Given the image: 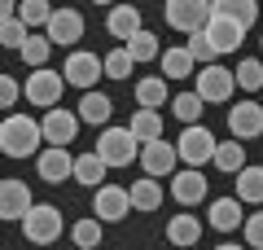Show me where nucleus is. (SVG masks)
<instances>
[{
	"label": "nucleus",
	"mask_w": 263,
	"mask_h": 250,
	"mask_svg": "<svg viewBox=\"0 0 263 250\" xmlns=\"http://www.w3.org/2000/svg\"><path fill=\"white\" fill-rule=\"evenodd\" d=\"M40 145H44V132H40L35 119H27V114H5L0 119V154L31 158Z\"/></svg>",
	"instance_id": "obj_1"
},
{
	"label": "nucleus",
	"mask_w": 263,
	"mask_h": 250,
	"mask_svg": "<svg viewBox=\"0 0 263 250\" xmlns=\"http://www.w3.org/2000/svg\"><path fill=\"white\" fill-rule=\"evenodd\" d=\"M22 237L31 241V246H53L57 237H62V211H57L53 202H31V211L22 215Z\"/></svg>",
	"instance_id": "obj_2"
},
{
	"label": "nucleus",
	"mask_w": 263,
	"mask_h": 250,
	"mask_svg": "<svg viewBox=\"0 0 263 250\" xmlns=\"http://www.w3.org/2000/svg\"><path fill=\"white\" fill-rule=\"evenodd\" d=\"M97 154L105 167H132V158H141V140L132 136V128H110L97 136Z\"/></svg>",
	"instance_id": "obj_3"
},
{
	"label": "nucleus",
	"mask_w": 263,
	"mask_h": 250,
	"mask_svg": "<svg viewBox=\"0 0 263 250\" xmlns=\"http://www.w3.org/2000/svg\"><path fill=\"white\" fill-rule=\"evenodd\" d=\"M193 93L202 97L206 105H224L228 97H233V88H237V75L228 70V66H219V62H211V66H202V70L193 75Z\"/></svg>",
	"instance_id": "obj_4"
},
{
	"label": "nucleus",
	"mask_w": 263,
	"mask_h": 250,
	"mask_svg": "<svg viewBox=\"0 0 263 250\" xmlns=\"http://www.w3.org/2000/svg\"><path fill=\"white\" fill-rule=\"evenodd\" d=\"M176 154H180L184 167L211 163V154H215V132H211L206 123H184V132H180V140H176Z\"/></svg>",
	"instance_id": "obj_5"
},
{
	"label": "nucleus",
	"mask_w": 263,
	"mask_h": 250,
	"mask_svg": "<svg viewBox=\"0 0 263 250\" xmlns=\"http://www.w3.org/2000/svg\"><path fill=\"white\" fill-rule=\"evenodd\" d=\"M27 101L40 105V110H53V105H62V93H66V79L62 70H48V66H35V70L27 75Z\"/></svg>",
	"instance_id": "obj_6"
},
{
	"label": "nucleus",
	"mask_w": 263,
	"mask_h": 250,
	"mask_svg": "<svg viewBox=\"0 0 263 250\" xmlns=\"http://www.w3.org/2000/svg\"><path fill=\"white\" fill-rule=\"evenodd\" d=\"M162 18H167V27H176V31H184V35H193V31L206 27L211 0H167V5H162Z\"/></svg>",
	"instance_id": "obj_7"
},
{
	"label": "nucleus",
	"mask_w": 263,
	"mask_h": 250,
	"mask_svg": "<svg viewBox=\"0 0 263 250\" xmlns=\"http://www.w3.org/2000/svg\"><path fill=\"white\" fill-rule=\"evenodd\" d=\"M101 57L97 53H88V48H70V57L62 62V79L70 83V88H97V79H101Z\"/></svg>",
	"instance_id": "obj_8"
},
{
	"label": "nucleus",
	"mask_w": 263,
	"mask_h": 250,
	"mask_svg": "<svg viewBox=\"0 0 263 250\" xmlns=\"http://www.w3.org/2000/svg\"><path fill=\"white\" fill-rule=\"evenodd\" d=\"M44 35L53 40V48H57V44L75 48L79 40H84V13L70 9V5H62V9L53 5V13H48V22H44Z\"/></svg>",
	"instance_id": "obj_9"
},
{
	"label": "nucleus",
	"mask_w": 263,
	"mask_h": 250,
	"mask_svg": "<svg viewBox=\"0 0 263 250\" xmlns=\"http://www.w3.org/2000/svg\"><path fill=\"white\" fill-rule=\"evenodd\" d=\"M92 215L101 224H119L132 215V193L123 185H97L92 189Z\"/></svg>",
	"instance_id": "obj_10"
},
{
	"label": "nucleus",
	"mask_w": 263,
	"mask_h": 250,
	"mask_svg": "<svg viewBox=\"0 0 263 250\" xmlns=\"http://www.w3.org/2000/svg\"><path fill=\"white\" fill-rule=\"evenodd\" d=\"M35 171H40V180H48V185H62V180H70V171H75V158H70L66 145H44L35 154Z\"/></svg>",
	"instance_id": "obj_11"
},
{
	"label": "nucleus",
	"mask_w": 263,
	"mask_h": 250,
	"mask_svg": "<svg viewBox=\"0 0 263 250\" xmlns=\"http://www.w3.org/2000/svg\"><path fill=\"white\" fill-rule=\"evenodd\" d=\"M171 198H176L180 206H197L202 198H206V189H211V180L202 176V167H184V171H171Z\"/></svg>",
	"instance_id": "obj_12"
},
{
	"label": "nucleus",
	"mask_w": 263,
	"mask_h": 250,
	"mask_svg": "<svg viewBox=\"0 0 263 250\" xmlns=\"http://www.w3.org/2000/svg\"><path fill=\"white\" fill-rule=\"evenodd\" d=\"M40 132H44V145H75L79 136V114L75 110H48L44 123H40Z\"/></svg>",
	"instance_id": "obj_13"
},
{
	"label": "nucleus",
	"mask_w": 263,
	"mask_h": 250,
	"mask_svg": "<svg viewBox=\"0 0 263 250\" xmlns=\"http://www.w3.org/2000/svg\"><path fill=\"white\" fill-rule=\"evenodd\" d=\"M176 163H180V154H176V145H167V140H145L141 145V167H145V176H154V180H162V176H171L176 171Z\"/></svg>",
	"instance_id": "obj_14"
},
{
	"label": "nucleus",
	"mask_w": 263,
	"mask_h": 250,
	"mask_svg": "<svg viewBox=\"0 0 263 250\" xmlns=\"http://www.w3.org/2000/svg\"><path fill=\"white\" fill-rule=\"evenodd\" d=\"M202 31H206V40L215 44V53H237L241 40H246V27H241V22H233V18H224V13H211Z\"/></svg>",
	"instance_id": "obj_15"
},
{
	"label": "nucleus",
	"mask_w": 263,
	"mask_h": 250,
	"mask_svg": "<svg viewBox=\"0 0 263 250\" xmlns=\"http://www.w3.org/2000/svg\"><path fill=\"white\" fill-rule=\"evenodd\" d=\"M228 132H233L237 140L263 136V105L259 101H237L233 110H228Z\"/></svg>",
	"instance_id": "obj_16"
},
{
	"label": "nucleus",
	"mask_w": 263,
	"mask_h": 250,
	"mask_svg": "<svg viewBox=\"0 0 263 250\" xmlns=\"http://www.w3.org/2000/svg\"><path fill=\"white\" fill-rule=\"evenodd\" d=\"M31 189L27 180H0V220H22L31 211Z\"/></svg>",
	"instance_id": "obj_17"
},
{
	"label": "nucleus",
	"mask_w": 263,
	"mask_h": 250,
	"mask_svg": "<svg viewBox=\"0 0 263 250\" xmlns=\"http://www.w3.org/2000/svg\"><path fill=\"white\" fill-rule=\"evenodd\" d=\"M241 198H215L211 202V211H206V224L215 233H233V228H241V220H246V211H241Z\"/></svg>",
	"instance_id": "obj_18"
},
{
	"label": "nucleus",
	"mask_w": 263,
	"mask_h": 250,
	"mask_svg": "<svg viewBox=\"0 0 263 250\" xmlns=\"http://www.w3.org/2000/svg\"><path fill=\"white\" fill-rule=\"evenodd\" d=\"M167 241L176 250H193L202 241V220L197 215H171L167 220Z\"/></svg>",
	"instance_id": "obj_19"
},
{
	"label": "nucleus",
	"mask_w": 263,
	"mask_h": 250,
	"mask_svg": "<svg viewBox=\"0 0 263 250\" xmlns=\"http://www.w3.org/2000/svg\"><path fill=\"white\" fill-rule=\"evenodd\" d=\"M141 9L136 5H110V18H105V31H110L114 40H132L136 31H141Z\"/></svg>",
	"instance_id": "obj_20"
},
{
	"label": "nucleus",
	"mask_w": 263,
	"mask_h": 250,
	"mask_svg": "<svg viewBox=\"0 0 263 250\" xmlns=\"http://www.w3.org/2000/svg\"><path fill=\"white\" fill-rule=\"evenodd\" d=\"M75 114H79V123H92V128L101 123V128H105V123H110V114H114V101H110L105 93H97V88H88Z\"/></svg>",
	"instance_id": "obj_21"
},
{
	"label": "nucleus",
	"mask_w": 263,
	"mask_h": 250,
	"mask_svg": "<svg viewBox=\"0 0 263 250\" xmlns=\"http://www.w3.org/2000/svg\"><path fill=\"white\" fill-rule=\"evenodd\" d=\"M105 171H110V167L101 163V154H79L75 158V171H70V180H75V185H84V189H97V185H105Z\"/></svg>",
	"instance_id": "obj_22"
},
{
	"label": "nucleus",
	"mask_w": 263,
	"mask_h": 250,
	"mask_svg": "<svg viewBox=\"0 0 263 250\" xmlns=\"http://www.w3.org/2000/svg\"><path fill=\"white\" fill-rule=\"evenodd\" d=\"M211 163L219 167V171H228V176H237V171H241L246 167V145L241 140H215V154H211Z\"/></svg>",
	"instance_id": "obj_23"
},
{
	"label": "nucleus",
	"mask_w": 263,
	"mask_h": 250,
	"mask_svg": "<svg viewBox=\"0 0 263 250\" xmlns=\"http://www.w3.org/2000/svg\"><path fill=\"white\" fill-rule=\"evenodd\" d=\"M158 66H162V79H189L197 62H193V53L180 44V48H167V53H158Z\"/></svg>",
	"instance_id": "obj_24"
},
{
	"label": "nucleus",
	"mask_w": 263,
	"mask_h": 250,
	"mask_svg": "<svg viewBox=\"0 0 263 250\" xmlns=\"http://www.w3.org/2000/svg\"><path fill=\"white\" fill-rule=\"evenodd\" d=\"M211 13H224V18L241 22V27L250 31L254 18H259V0H211Z\"/></svg>",
	"instance_id": "obj_25"
},
{
	"label": "nucleus",
	"mask_w": 263,
	"mask_h": 250,
	"mask_svg": "<svg viewBox=\"0 0 263 250\" xmlns=\"http://www.w3.org/2000/svg\"><path fill=\"white\" fill-rule=\"evenodd\" d=\"M136 105H141V110H162V105H167V79H162V75H145V79L136 83Z\"/></svg>",
	"instance_id": "obj_26"
},
{
	"label": "nucleus",
	"mask_w": 263,
	"mask_h": 250,
	"mask_svg": "<svg viewBox=\"0 0 263 250\" xmlns=\"http://www.w3.org/2000/svg\"><path fill=\"white\" fill-rule=\"evenodd\" d=\"M132 211H158L162 206V185L154 176H145V180H132Z\"/></svg>",
	"instance_id": "obj_27"
},
{
	"label": "nucleus",
	"mask_w": 263,
	"mask_h": 250,
	"mask_svg": "<svg viewBox=\"0 0 263 250\" xmlns=\"http://www.w3.org/2000/svg\"><path fill=\"white\" fill-rule=\"evenodd\" d=\"M101 237H105V224L97 220V215H84V220L70 224V241H75L79 250H97V246H101Z\"/></svg>",
	"instance_id": "obj_28"
},
{
	"label": "nucleus",
	"mask_w": 263,
	"mask_h": 250,
	"mask_svg": "<svg viewBox=\"0 0 263 250\" xmlns=\"http://www.w3.org/2000/svg\"><path fill=\"white\" fill-rule=\"evenodd\" d=\"M123 48H127L132 53V62L141 66V62H158V53H162V44H158V35H154V31H136V35L132 40H123Z\"/></svg>",
	"instance_id": "obj_29"
},
{
	"label": "nucleus",
	"mask_w": 263,
	"mask_h": 250,
	"mask_svg": "<svg viewBox=\"0 0 263 250\" xmlns=\"http://www.w3.org/2000/svg\"><path fill=\"white\" fill-rule=\"evenodd\" d=\"M237 198H241L246 206L263 202V167H241V171H237Z\"/></svg>",
	"instance_id": "obj_30"
},
{
	"label": "nucleus",
	"mask_w": 263,
	"mask_h": 250,
	"mask_svg": "<svg viewBox=\"0 0 263 250\" xmlns=\"http://www.w3.org/2000/svg\"><path fill=\"white\" fill-rule=\"evenodd\" d=\"M18 53H22V62H27L31 70H35V66H48V53H53V40H48L44 31H31V35L22 40V48H18Z\"/></svg>",
	"instance_id": "obj_31"
},
{
	"label": "nucleus",
	"mask_w": 263,
	"mask_h": 250,
	"mask_svg": "<svg viewBox=\"0 0 263 250\" xmlns=\"http://www.w3.org/2000/svg\"><path fill=\"white\" fill-rule=\"evenodd\" d=\"M127 128H132V136L141 140V145L145 140H158L162 136V110H136Z\"/></svg>",
	"instance_id": "obj_32"
},
{
	"label": "nucleus",
	"mask_w": 263,
	"mask_h": 250,
	"mask_svg": "<svg viewBox=\"0 0 263 250\" xmlns=\"http://www.w3.org/2000/svg\"><path fill=\"white\" fill-rule=\"evenodd\" d=\"M132 66H136V62H132V53H127V48H110V53H105L101 57V70H105V79H132Z\"/></svg>",
	"instance_id": "obj_33"
},
{
	"label": "nucleus",
	"mask_w": 263,
	"mask_h": 250,
	"mask_svg": "<svg viewBox=\"0 0 263 250\" xmlns=\"http://www.w3.org/2000/svg\"><path fill=\"white\" fill-rule=\"evenodd\" d=\"M202 97L197 93H180V97H171V114H176L180 123H202Z\"/></svg>",
	"instance_id": "obj_34"
},
{
	"label": "nucleus",
	"mask_w": 263,
	"mask_h": 250,
	"mask_svg": "<svg viewBox=\"0 0 263 250\" xmlns=\"http://www.w3.org/2000/svg\"><path fill=\"white\" fill-rule=\"evenodd\" d=\"M48 13H53V0H18V18L27 22V31L44 27Z\"/></svg>",
	"instance_id": "obj_35"
},
{
	"label": "nucleus",
	"mask_w": 263,
	"mask_h": 250,
	"mask_svg": "<svg viewBox=\"0 0 263 250\" xmlns=\"http://www.w3.org/2000/svg\"><path fill=\"white\" fill-rule=\"evenodd\" d=\"M237 88H246V93H259L263 88V62L259 57H246V62H237Z\"/></svg>",
	"instance_id": "obj_36"
},
{
	"label": "nucleus",
	"mask_w": 263,
	"mask_h": 250,
	"mask_svg": "<svg viewBox=\"0 0 263 250\" xmlns=\"http://www.w3.org/2000/svg\"><path fill=\"white\" fill-rule=\"evenodd\" d=\"M27 35H31V31H27V22H22L18 13L0 22V48H13V53H18V48H22V40H27Z\"/></svg>",
	"instance_id": "obj_37"
},
{
	"label": "nucleus",
	"mask_w": 263,
	"mask_h": 250,
	"mask_svg": "<svg viewBox=\"0 0 263 250\" xmlns=\"http://www.w3.org/2000/svg\"><path fill=\"white\" fill-rule=\"evenodd\" d=\"M189 53H193V62H202V66H211V62H215V44H211V40H206V31H193V35H189Z\"/></svg>",
	"instance_id": "obj_38"
},
{
	"label": "nucleus",
	"mask_w": 263,
	"mask_h": 250,
	"mask_svg": "<svg viewBox=\"0 0 263 250\" xmlns=\"http://www.w3.org/2000/svg\"><path fill=\"white\" fill-rule=\"evenodd\" d=\"M241 233H246V246H250V250H263V211L246 215V220H241Z\"/></svg>",
	"instance_id": "obj_39"
},
{
	"label": "nucleus",
	"mask_w": 263,
	"mask_h": 250,
	"mask_svg": "<svg viewBox=\"0 0 263 250\" xmlns=\"http://www.w3.org/2000/svg\"><path fill=\"white\" fill-rule=\"evenodd\" d=\"M22 97V83L13 79V75H0V110H13Z\"/></svg>",
	"instance_id": "obj_40"
},
{
	"label": "nucleus",
	"mask_w": 263,
	"mask_h": 250,
	"mask_svg": "<svg viewBox=\"0 0 263 250\" xmlns=\"http://www.w3.org/2000/svg\"><path fill=\"white\" fill-rule=\"evenodd\" d=\"M13 13H18V5H13V0H0V22L13 18Z\"/></svg>",
	"instance_id": "obj_41"
},
{
	"label": "nucleus",
	"mask_w": 263,
	"mask_h": 250,
	"mask_svg": "<svg viewBox=\"0 0 263 250\" xmlns=\"http://www.w3.org/2000/svg\"><path fill=\"white\" fill-rule=\"evenodd\" d=\"M215 250H250V246H237V241H219Z\"/></svg>",
	"instance_id": "obj_42"
},
{
	"label": "nucleus",
	"mask_w": 263,
	"mask_h": 250,
	"mask_svg": "<svg viewBox=\"0 0 263 250\" xmlns=\"http://www.w3.org/2000/svg\"><path fill=\"white\" fill-rule=\"evenodd\" d=\"M92 5H114V0H92Z\"/></svg>",
	"instance_id": "obj_43"
},
{
	"label": "nucleus",
	"mask_w": 263,
	"mask_h": 250,
	"mask_svg": "<svg viewBox=\"0 0 263 250\" xmlns=\"http://www.w3.org/2000/svg\"><path fill=\"white\" fill-rule=\"evenodd\" d=\"M259 44H263V35H259Z\"/></svg>",
	"instance_id": "obj_44"
},
{
	"label": "nucleus",
	"mask_w": 263,
	"mask_h": 250,
	"mask_svg": "<svg viewBox=\"0 0 263 250\" xmlns=\"http://www.w3.org/2000/svg\"><path fill=\"white\" fill-rule=\"evenodd\" d=\"M62 5H66V0H62Z\"/></svg>",
	"instance_id": "obj_45"
}]
</instances>
